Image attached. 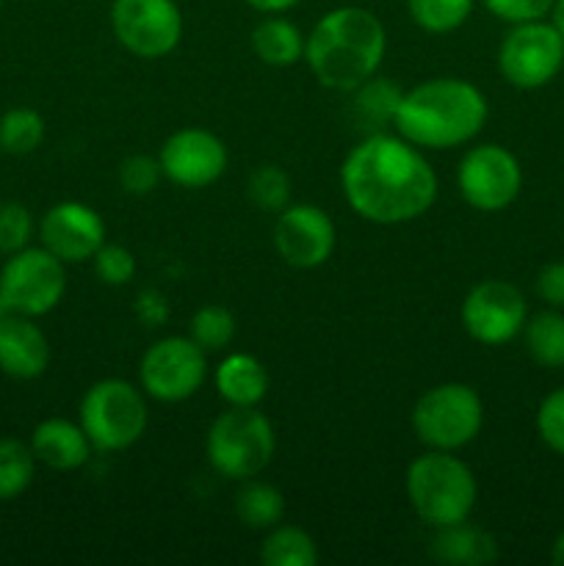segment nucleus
Here are the masks:
<instances>
[{
	"label": "nucleus",
	"mask_w": 564,
	"mask_h": 566,
	"mask_svg": "<svg viewBox=\"0 0 564 566\" xmlns=\"http://www.w3.org/2000/svg\"><path fill=\"white\" fill-rule=\"evenodd\" d=\"M348 208L370 224H407L437 202V175L415 144L390 133H368L341 166Z\"/></svg>",
	"instance_id": "1"
},
{
	"label": "nucleus",
	"mask_w": 564,
	"mask_h": 566,
	"mask_svg": "<svg viewBox=\"0 0 564 566\" xmlns=\"http://www.w3.org/2000/svg\"><path fill=\"white\" fill-rule=\"evenodd\" d=\"M387 33L379 17L363 6H341L321 17L304 39V61L315 81L332 92H354L379 72Z\"/></svg>",
	"instance_id": "2"
},
{
	"label": "nucleus",
	"mask_w": 564,
	"mask_h": 566,
	"mask_svg": "<svg viewBox=\"0 0 564 566\" xmlns=\"http://www.w3.org/2000/svg\"><path fill=\"white\" fill-rule=\"evenodd\" d=\"M484 92L462 77H431L407 88L398 99V136L418 149H453L473 142L487 125Z\"/></svg>",
	"instance_id": "3"
},
{
	"label": "nucleus",
	"mask_w": 564,
	"mask_h": 566,
	"mask_svg": "<svg viewBox=\"0 0 564 566\" xmlns=\"http://www.w3.org/2000/svg\"><path fill=\"white\" fill-rule=\"evenodd\" d=\"M404 490L412 512L435 531L470 520L479 501L473 470L453 457V451H431V448L429 453L409 462Z\"/></svg>",
	"instance_id": "4"
},
{
	"label": "nucleus",
	"mask_w": 564,
	"mask_h": 566,
	"mask_svg": "<svg viewBox=\"0 0 564 566\" xmlns=\"http://www.w3.org/2000/svg\"><path fill=\"white\" fill-rule=\"evenodd\" d=\"M274 451V426L258 407H230L210 423L205 440L210 468L230 481H247L263 473Z\"/></svg>",
	"instance_id": "5"
},
{
	"label": "nucleus",
	"mask_w": 564,
	"mask_h": 566,
	"mask_svg": "<svg viewBox=\"0 0 564 566\" xmlns=\"http://www.w3.org/2000/svg\"><path fill=\"white\" fill-rule=\"evenodd\" d=\"M77 420L94 451H127L149 426L147 396L125 379H100L83 396Z\"/></svg>",
	"instance_id": "6"
},
{
	"label": "nucleus",
	"mask_w": 564,
	"mask_h": 566,
	"mask_svg": "<svg viewBox=\"0 0 564 566\" xmlns=\"http://www.w3.org/2000/svg\"><path fill=\"white\" fill-rule=\"evenodd\" d=\"M484 403L470 385L446 381L415 401L412 431L431 451H459L481 434Z\"/></svg>",
	"instance_id": "7"
},
{
	"label": "nucleus",
	"mask_w": 564,
	"mask_h": 566,
	"mask_svg": "<svg viewBox=\"0 0 564 566\" xmlns=\"http://www.w3.org/2000/svg\"><path fill=\"white\" fill-rule=\"evenodd\" d=\"M66 293V263L44 247H25L9 254L0 269V296L11 313L42 318L53 313Z\"/></svg>",
	"instance_id": "8"
},
{
	"label": "nucleus",
	"mask_w": 564,
	"mask_h": 566,
	"mask_svg": "<svg viewBox=\"0 0 564 566\" xmlns=\"http://www.w3.org/2000/svg\"><path fill=\"white\" fill-rule=\"evenodd\" d=\"M208 379V354L188 335L160 337L138 363L144 396L160 403H180L197 396Z\"/></svg>",
	"instance_id": "9"
},
{
	"label": "nucleus",
	"mask_w": 564,
	"mask_h": 566,
	"mask_svg": "<svg viewBox=\"0 0 564 566\" xmlns=\"http://www.w3.org/2000/svg\"><path fill=\"white\" fill-rule=\"evenodd\" d=\"M564 36L553 22L529 20L512 25L498 48V70L514 88H542L562 72Z\"/></svg>",
	"instance_id": "10"
},
{
	"label": "nucleus",
	"mask_w": 564,
	"mask_h": 566,
	"mask_svg": "<svg viewBox=\"0 0 564 566\" xmlns=\"http://www.w3.org/2000/svg\"><path fill=\"white\" fill-rule=\"evenodd\" d=\"M111 28L136 59H164L180 44L182 14L175 0H114Z\"/></svg>",
	"instance_id": "11"
},
{
	"label": "nucleus",
	"mask_w": 564,
	"mask_h": 566,
	"mask_svg": "<svg viewBox=\"0 0 564 566\" xmlns=\"http://www.w3.org/2000/svg\"><path fill=\"white\" fill-rule=\"evenodd\" d=\"M457 188L473 210L498 213L518 199L523 188V169L514 153L501 144H479L459 160Z\"/></svg>",
	"instance_id": "12"
},
{
	"label": "nucleus",
	"mask_w": 564,
	"mask_h": 566,
	"mask_svg": "<svg viewBox=\"0 0 564 566\" xmlns=\"http://www.w3.org/2000/svg\"><path fill=\"white\" fill-rule=\"evenodd\" d=\"M459 318L464 332L481 346H506L523 332L529 304L512 282L484 280L468 291Z\"/></svg>",
	"instance_id": "13"
},
{
	"label": "nucleus",
	"mask_w": 564,
	"mask_h": 566,
	"mask_svg": "<svg viewBox=\"0 0 564 566\" xmlns=\"http://www.w3.org/2000/svg\"><path fill=\"white\" fill-rule=\"evenodd\" d=\"M335 243V221L318 205H288L276 216L274 249L291 269H318L332 258Z\"/></svg>",
	"instance_id": "14"
},
{
	"label": "nucleus",
	"mask_w": 564,
	"mask_h": 566,
	"mask_svg": "<svg viewBox=\"0 0 564 566\" xmlns=\"http://www.w3.org/2000/svg\"><path fill=\"white\" fill-rule=\"evenodd\" d=\"M160 169L166 180L180 188H208L227 171L224 142L205 127H182L160 147Z\"/></svg>",
	"instance_id": "15"
},
{
	"label": "nucleus",
	"mask_w": 564,
	"mask_h": 566,
	"mask_svg": "<svg viewBox=\"0 0 564 566\" xmlns=\"http://www.w3.org/2000/svg\"><path fill=\"white\" fill-rule=\"evenodd\" d=\"M39 241L61 263H86L105 243V221L92 205L59 202L39 221Z\"/></svg>",
	"instance_id": "16"
},
{
	"label": "nucleus",
	"mask_w": 564,
	"mask_h": 566,
	"mask_svg": "<svg viewBox=\"0 0 564 566\" xmlns=\"http://www.w3.org/2000/svg\"><path fill=\"white\" fill-rule=\"evenodd\" d=\"M50 343L48 335L28 315L11 313L0 324V370L11 379L31 381L48 370Z\"/></svg>",
	"instance_id": "17"
},
{
	"label": "nucleus",
	"mask_w": 564,
	"mask_h": 566,
	"mask_svg": "<svg viewBox=\"0 0 564 566\" xmlns=\"http://www.w3.org/2000/svg\"><path fill=\"white\" fill-rule=\"evenodd\" d=\"M31 451L44 468L72 473V470H81L88 462L92 442H88L81 423H72L66 418H48L33 429Z\"/></svg>",
	"instance_id": "18"
},
{
	"label": "nucleus",
	"mask_w": 564,
	"mask_h": 566,
	"mask_svg": "<svg viewBox=\"0 0 564 566\" xmlns=\"http://www.w3.org/2000/svg\"><path fill=\"white\" fill-rule=\"evenodd\" d=\"M216 390L230 407H258L269 392V374L258 357L232 352L216 365Z\"/></svg>",
	"instance_id": "19"
},
{
	"label": "nucleus",
	"mask_w": 564,
	"mask_h": 566,
	"mask_svg": "<svg viewBox=\"0 0 564 566\" xmlns=\"http://www.w3.org/2000/svg\"><path fill=\"white\" fill-rule=\"evenodd\" d=\"M431 556L442 564L453 566H481L498 558V545L487 531L473 528L468 520L448 528H437L431 539Z\"/></svg>",
	"instance_id": "20"
},
{
	"label": "nucleus",
	"mask_w": 564,
	"mask_h": 566,
	"mask_svg": "<svg viewBox=\"0 0 564 566\" xmlns=\"http://www.w3.org/2000/svg\"><path fill=\"white\" fill-rule=\"evenodd\" d=\"M252 50L263 64L293 66L304 59V36L282 14H269L254 25Z\"/></svg>",
	"instance_id": "21"
},
{
	"label": "nucleus",
	"mask_w": 564,
	"mask_h": 566,
	"mask_svg": "<svg viewBox=\"0 0 564 566\" xmlns=\"http://www.w3.org/2000/svg\"><path fill=\"white\" fill-rule=\"evenodd\" d=\"M232 509L249 531H271L285 517V497L274 484L247 479L238 486Z\"/></svg>",
	"instance_id": "22"
},
{
	"label": "nucleus",
	"mask_w": 564,
	"mask_h": 566,
	"mask_svg": "<svg viewBox=\"0 0 564 566\" xmlns=\"http://www.w3.org/2000/svg\"><path fill=\"white\" fill-rule=\"evenodd\" d=\"M525 348L542 368H564V315L562 310H542L523 326Z\"/></svg>",
	"instance_id": "23"
},
{
	"label": "nucleus",
	"mask_w": 564,
	"mask_h": 566,
	"mask_svg": "<svg viewBox=\"0 0 564 566\" xmlns=\"http://www.w3.org/2000/svg\"><path fill=\"white\" fill-rule=\"evenodd\" d=\"M260 562L265 566H315L318 547L307 531L296 525H274L260 545Z\"/></svg>",
	"instance_id": "24"
},
{
	"label": "nucleus",
	"mask_w": 564,
	"mask_h": 566,
	"mask_svg": "<svg viewBox=\"0 0 564 566\" xmlns=\"http://www.w3.org/2000/svg\"><path fill=\"white\" fill-rule=\"evenodd\" d=\"M36 475V457L31 451V442H22L17 437L0 440V501H17Z\"/></svg>",
	"instance_id": "25"
},
{
	"label": "nucleus",
	"mask_w": 564,
	"mask_h": 566,
	"mask_svg": "<svg viewBox=\"0 0 564 566\" xmlns=\"http://www.w3.org/2000/svg\"><path fill=\"white\" fill-rule=\"evenodd\" d=\"M236 315L221 304H205L188 321V337L202 348L205 354H221L236 340Z\"/></svg>",
	"instance_id": "26"
},
{
	"label": "nucleus",
	"mask_w": 564,
	"mask_h": 566,
	"mask_svg": "<svg viewBox=\"0 0 564 566\" xmlns=\"http://www.w3.org/2000/svg\"><path fill=\"white\" fill-rule=\"evenodd\" d=\"M476 0H407L415 25L426 33H453L473 14Z\"/></svg>",
	"instance_id": "27"
},
{
	"label": "nucleus",
	"mask_w": 564,
	"mask_h": 566,
	"mask_svg": "<svg viewBox=\"0 0 564 566\" xmlns=\"http://www.w3.org/2000/svg\"><path fill=\"white\" fill-rule=\"evenodd\" d=\"M44 142V119L33 108H11L0 116V149L6 155H31Z\"/></svg>",
	"instance_id": "28"
},
{
	"label": "nucleus",
	"mask_w": 564,
	"mask_h": 566,
	"mask_svg": "<svg viewBox=\"0 0 564 566\" xmlns=\"http://www.w3.org/2000/svg\"><path fill=\"white\" fill-rule=\"evenodd\" d=\"M352 94H357V103H354V114L363 125L385 127L396 119L398 99H401V88L393 86L387 77H370L363 86L354 88Z\"/></svg>",
	"instance_id": "29"
},
{
	"label": "nucleus",
	"mask_w": 564,
	"mask_h": 566,
	"mask_svg": "<svg viewBox=\"0 0 564 566\" xmlns=\"http://www.w3.org/2000/svg\"><path fill=\"white\" fill-rule=\"evenodd\" d=\"M247 193L249 199H252V205H258L260 210L280 213V210L288 208V202H291V177H288L285 169H280V166L265 164L252 171Z\"/></svg>",
	"instance_id": "30"
},
{
	"label": "nucleus",
	"mask_w": 564,
	"mask_h": 566,
	"mask_svg": "<svg viewBox=\"0 0 564 566\" xmlns=\"http://www.w3.org/2000/svg\"><path fill=\"white\" fill-rule=\"evenodd\" d=\"M33 216L20 202H0V252L14 254L31 247Z\"/></svg>",
	"instance_id": "31"
},
{
	"label": "nucleus",
	"mask_w": 564,
	"mask_h": 566,
	"mask_svg": "<svg viewBox=\"0 0 564 566\" xmlns=\"http://www.w3.org/2000/svg\"><path fill=\"white\" fill-rule=\"evenodd\" d=\"M92 263L94 274L103 285L122 287L136 276V258H133L130 249L119 247V243H103L92 258Z\"/></svg>",
	"instance_id": "32"
},
{
	"label": "nucleus",
	"mask_w": 564,
	"mask_h": 566,
	"mask_svg": "<svg viewBox=\"0 0 564 566\" xmlns=\"http://www.w3.org/2000/svg\"><path fill=\"white\" fill-rule=\"evenodd\" d=\"M160 180H164V169L153 155H130V158L122 160L119 186L130 197H147L149 191L158 188Z\"/></svg>",
	"instance_id": "33"
},
{
	"label": "nucleus",
	"mask_w": 564,
	"mask_h": 566,
	"mask_svg": "<svg viewBox=\"0 0 564 566\" xmlns=\"http://www.w3.org/2000/svg\"><path fill=\"white\" fill-rule=\"evenodd\" d=\"M536 431L553 453L564 457V387L542 398L536 409Z\"/></svg>",
	"instance_id": "34"
},
{
	"label": "nucleus",
	"mask_w": 564,
	"mask_h": 566,
	"mask_svg": "<svg viewBox=\"0 0 564 566\" xmlns=\"http://www.w3.org/2000/svg\"><path fill=\"white\" fill-rule=\"evenodd\" d=\"M481 3H484V9L490 11L492 17L509 22V25L542 20V17L551 14L553 9V0H481Z\"/></svg>",
	"instance_id": "35"
},
{
	"label": "nucleus",
	"mask_w": 564,
	"mask_h": 566,
	"mask_svg": "<svg viewBox=\"0 0 564 566\" xmlns=\"http://www.w3.org/2000/svg\"><path fill=\"white\" fill-rule=\"evenodd\" d=\"M536 296L553 310H564V263H547L536 274Z\"/></svg>",
	"instance_id": "36"
},
{
	"label": "nucleus",
	"mask_w": 564,
	"mask_h": 566,
	"mask_svg": "<svg viewBox=\"0 0 564 566\" xmlns=\"http://www.w3.org/2000/svg\"><path fill=\"white\" fill-rule=\"evenodd\" d=\"M247 3L252 6L254 11H260V14H285V11H291L299 0H247Z\"/></svg>",
	"instance_id": "37"
},
{
	"label": "nucleus",
	"mask_w": 564,
	"mask_h": 566,
	"mask_svg": "<svg viewBox=\"0 0 564 566\" xmlns=\"http://www.w3.org/2000/svg\"><path fill=\"white\" fill-rule=\"evenodd\" d=\"M551 14H553V25H556V31L564 36V0H553Z\"/></svg>",
	"instance_id": "38"
},
{
	"label": "nucleus",
	"mask_w": 564,
	"mask_h": 566,
	"mask_svg": "<svg viewBox=\"0 0 564 566\" xmlns=\"http://www.w3.org/2000/svg\"><path fill=\"white\" fill-rule=\"evenodd\" d=\"M551 562L556 566H564V531L556 536V542H553L551 547Z\"/></svg>",
	"instance_id": "39"
},
{
	"label": "nucleus",
	"mask_w": 564,
	"mask_h": 566,
	"mask_svg": "<svg viewBox=\"0 0 564 566\" xmlns=\"http://www.w3.org/2000/svg\"><path fill=\"white\" fill-rule=\"evenodd\" d=\"M9 315H11L9 304H6V302H3V296H0V324H3V321L9 318Z\"/></svg>",
	"instance_id": "40"
},
{
	"label": "nucleus",
	"mask_w": 564,
	"mask_h": 566,
	"mask_svg": "<svg viewBox=\"0 0 564 566\" xmlns=\"http://www.w3.org/2000/svg\"><path fill=\"white\" fill-rule=\"evenodd\" d=\"M0 3H3V0H0Z\"/></svg>",
	"instance_id": "41"
}]
</instances>
